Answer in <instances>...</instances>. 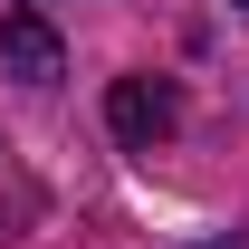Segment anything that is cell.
<instances>
[{
  "label": "cell",
  "mask_w": 249,
  "mask_h": 249,
  "mask_svg": "<svg viewBox=\"0 0 249 249\" xmlns=\"http://www.w3.org/2000/svg\"><path fill=\"white\" fill-rule=\"evenodd\" d=\"M0 58H10V77L48 87V77H58V38H48V19H38V10H19V19L0 29Z\"/></svg>",
  "instance_id": "obj_2"
},
{
  "label": "cell",
  "mask_w": 249,
  "mask_h": 249,
  "mask_svg": "<svg viewBox=\"0 0 249 249\" xmlns=\"http://www.w3.org/2000/svg\"><path fill=\"white\" fill-rule=\"evenodd\" d=\"M211 249H240V240H211Z\"/></svg>",
  "instance_id": "obj_3"
},
{
  "label": "cell",
  "mask_w": 249,
  "mask_h": 249,
  "mask_svg": "<svg viewBox=\"0 0 249 249\" xmlns=\"http://www.w3.org/2000/svg\"><path fill=\"white\" fill-rule=\"evenodd\" d=\"M240 10H249V0H240Z\"/></svg>",
  "instance_id": "obj_4"
},
{
  "label": "cell",
  "mask_w": 249,
  "mask_h": 249,
  "mask_svg": "<svg viewBox=\"0 0 249 249\" xmlns=\"http://www.w3.org/2000/svg\"><path fill=\"white\" fill-rule=\"evenodd\" d=\"M106 124H115L134 154H154L163 134L182 124V96L163 87V77H115V96H106Z\"/></svg>",
  "instance_id": "obj_1"
}]
</instances>
